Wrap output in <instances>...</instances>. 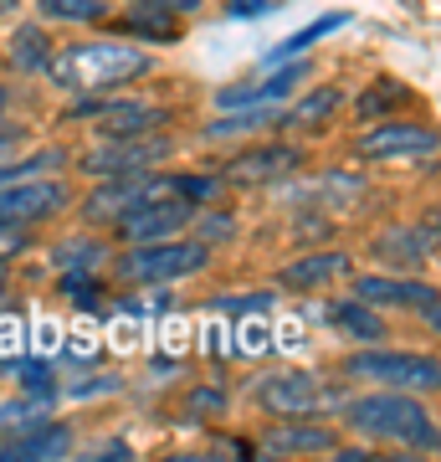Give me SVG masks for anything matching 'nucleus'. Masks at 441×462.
Wrapping results in <instances>:
<instances>
[{
  "label": "nucleus",
  "instance_id": "nucleus-9",
  "mask_svg": "<svg viewBox=\"0 0 441 462\" xmlns=\"http://www.w3.org/2000/svg\"><path fill=\"white\" fill-rule=\"evenodd\" d=\"M262 411L267 416H308L324 406V385L313 370H288V375H272L267 385L257 391Z\"/></svg>",
  "mask_w": 441,
  "mask_h": 462
},
{
  "label": "nucleus",
  "instance_id": "nucleus-25",
  "mask_svg": "<svg viewBox=\"0 0 441 462\" xmlns=\"http://www.w3.org/2000/svg\"><path fill=\"white\" fill-rule=\"evenodd\" d=\"M139 11H164V16H196L206 0H133Z\"/></svg>",
  "mask_w": 441,
  "mask_h": 462
},
{
  "label": "nucleus",
  "instance_id": "nucleus-31",
  "mask_svg": "<svg viewBox=\"0 0 441 462\" xmlns=\"http://www.w3.org/2000/svg\"><path fill=\"white\" fill-rule=\"evenodd\" d=\"M5 103H11V93H5V88H0V114H5Z\"/></svg>",
  "mask_w": 441,
  "mask_h": 462
},
{
  "label": "nucleus",
  "instance_id": "nucleus-18",
  "mask_svg": "<svg viewBox=\"0 0 441 462\" xmlns=\"http://www.w3.org/2000/svg\"><path fill=\"white\" fill-rule=\"evenodd\" d=\"M339 108H344V93H339V88H308V93L293 103L288 124H293V129L318 134V129H328V118L339 114Z\"/></svg>",
  "mask_w": 441,
  "mask_h": 462
},
{
  "label": "nucleus",
  "instance_id": "nucleus-27",
  "mask_svg": "<svg viewBox=\"0 0 441 462\" xmlns=\"http://www.w3.org/2000/svg\"><path fill=\"white\" fill-rule=\"evenodd\" d=\"M221 406H226L221 391H200V396L190 401V421H206V411H221Z\"/></svg>",
  "mask_w": 441,
  "mask_h": 462
},
{
  "label": "nucleus",
  "instance_id": "nucleus-20",
  "mask_svg": "<svg viewBox=\"0 0 441 462\" xmlns=\"http://www.w3.org/2000/svg\"><path fill=\"white\" fill-rule=\"evenodd\" d=\"M11 57H16V67H47L51 62V36L41 32V26H21L16 42H11Z\"/></svg>",
  "mask_w": 441,
  "mask_h": 462
},
{
  "label": "nucleus",
  "instance_id": "nucleus-3",
  "mask_svg": "<svg viewBox=\"0 0 441 462\" xmlns=\"http://www.w3.org/2000/svg\"><path fill=\"white\" fill-rule=\"evenodd\" d=\"M211 263L206 242H185V236H164V242H133V252H124L114 263V273L124 282H175L196 278Z\"/></svg>",
  "mask_w": 441,
  "mask_h": 462
},
{
  "label": "nucleus",
  "instance_id": "nucleus-19",
  "mask_svg": "<svg viewBox=\"0 0 441 462\" xmlns=\"http://www.w3.org/2000/svg\"><path fill=\"white\" fill-rule=\"evenodd\" d=\"M328 319H334V329H344L349 339H364V345L385 339V324H380V314L370 309V303H360V298H349V303H334V309H328Z\"/></svg>",
  "mask_w": 441,
  "mask_h": 462
},
{
  "label": "nucleus",
  "instance_id": "nucleus-14",
  "mask_svg": "<svg viewBox=\"0 0 441 462\" xmlns=\"http://www.w3.org/2000/svg\"><path fill=\"white\" fill-rule=\"evenodd\" d=\"M339 278H349V252H313V257H298L293 267L278 273L282 288H298V293L328 288V282H339Z\"/></svg>",
  "mask_w": 441,
  "mask_h": 462
},
{
  "label": "nucleus",
  "instance_id": "nucleus-28",
  "mask_svg": "<svg viewBox=\"0 0 441 462\" xmlns=\"http://www.w3.org/2000/svg\"><path fill=\"white\" fill-rule=\"evenodd\" d=\"M242 349L246 355H262L267 349V324H242Z\"/></svg>",
  "mask_w": 441,
  "mask_h": 462
},
{
  "label": "nucleus",
  "instance_id": "nucleus-30",
  "mask_svg": "<svg viewBox=\"0 0 441 462\" xmlns=\"http://www.w3.org/2000/svg\"><path fill=\"white\" fill-rule=\"evenodd\" d=\"M21 0H0V16H11V11H16Z\"/></svg>",
  "mask_w": 441,
  "mask_h": 462
},
{
  "label": "nucleus",
  "instance_id": "nucleus-10",
  "mask_svg": "<svg viewBox=\"0 0 441 462\" xmlns=\"http://www.w3.org/2000/svg\"><path fill=\"white\" fill-rule=\"evenodd\" d=\"M308 72H313L308 62H282L267 83H231V88H221L216 103H221V108H257V103H278V98H288Z\"/></svg>",
  "mask_w": 441,
  "mask_h": 462
},
{
  "label": "nucleus",
  "instance_id": "nucleus-22",
  "mask_svg": "<svg viewBox=\"0 0 441 462\" xmlns=\"http://www.w3.org/2000/svg\"><path fill=\"white\" fill-rule=\"evenodd\" d=\"M344 21H349V16H324V21H313L308 32H298V36H288V42H282V47L272 51V62H282V57H298V51L308 47V42H318V36H328V32H339Z\"/></svg>",
  "mask_w": 441,
  "mask_h": 462
},
{
  "label": "nucleus",
  "instance_id": "nucleus-13",
  "mask_svg": "<svg viewBox=\"0 0 441 462\" xmlns=\"http://www.w3.org/2000/svg\"><path fill=\"white\" fill-rule=\"evenodd\" d=\"M82 118H98V134H149L164 124V108L154 103H93V108H78Z\"/></svg>",
  "mask_w": 441,
  "mask_h": 462
},
{
  "label": "nucleus",
  "instance_id": "nucleus-15",
  "mask_svg": "<svg viewBox=\"0 0 441 462\" xmlns=\"http://www.w3.org/2000/svg\"><path fill=\"white\" fill-rule=\"evenodd\" d=\"M72 452V431L57 421H41V427H32V431H16V437H5L0 442V462H11V457H21V462H32V457H67Z\"/></svg>",
  "mask_w": 441,
  "mask_h": 462
},
{
  "label": "nucleus",
  "instance_id": "nucleus-7",
  "mask_svg": "<svg viewBox=\"0 0 441 462\" xmlns=\"http://www.w3.org/2000/svg\"><path fill=\"white\" fill-rule=\"evenodd\" d=\"M360 160H421L436 149V129L431 124H416V118H400V124H380V129L360 134Z\"/></svg>",
  "mask_w": 441,
  "mask_h": 462
},
{
  "label": "nucleus",
  "instance_id": "nucleus-5",
  "mask_svg": "<svg viewBox=\"0 0 441 462\" xmlns=\"http://www.w3.org/2000/svg\"><path fill=\"white\" fill-rule=\"evenodd\" d=\"M170 139H154V134H114L103 149H87L82 154V170L87 175H133V170H154L170 154Z\"/></svg>",
  "mask_w": 441,
  "mask_h": 462
},
{
  "label": "nucleus",
  "instance_id": "nucleus-12",
  "mask_svg": "<svg viewBox=\"0 0 441 462\" xmlns=\"http://www.w3.org/2000/svg\"><path fill=\"white\" fill-rule=\"evenodd\" d=\"M257 447L267 452V457H293V452H334L339 437H334L328 427H303L298 416H282V427L262 431Z\"/></svg>",
  "mask_w": 441,
  "mask_h": 462
},
{
  "label": "nucleus",
  "instance_id": "nucleus-16",
  "mask_svg": "<svg viewBox=\"0 0 441 462\" xmlns=\"http://www.w3.org/2000/svg\"><path fill=\"white\" fill-rule=\"evenodd\" d=\"M282 170H298V149L267 144V149H246V154H236V160L226 165V175L231 180H242V185H257V180L282 175Z\"/></svg>",
  "mask_w": 441,
  "mask_h": 462
},
{
  "label": "nucleus",
  "instance_id": "nucleus-2",
  "mask_svg": "<svg viewBox=\"0 0 441 462\" xmlns=\"http://www.w3.org/2000/svg\"><path fill=\"white\" fill-rule=\"evenodd\" d=\"M344 421L349 431H360L370 442H406V447H436V427H431V411L421 401L400 396V391H385L380 385L375 396H360L344 406Z\"/></svg>",
  "mask_w": 441,
  "mask_h": 462
},
{
  "label": "nucleus",
  "instance_id": "nucleus-26",
  "mask_svg": "<svg viewBox=\"0 0 441 462\" xmlns=\"http://www.w3.org/2000/svg\"><path fill=\"white\" fill-rule=\"evenodd\" d=\"M21 149H26V134L21 129H0V170H11V160H16Z\"/></svg>",
  "mask_w": 441,
  "mask_h": 462
},
{
  "label": "nucleus",
  "instance_id": "nucleus-29",
  "mask_svg": "<svg viewBox=\"0 0 441 462\" xmlns=\"http://www.w3.org/2000/svg\"><path fill=\"white\" fill-rule=\"evenodd\" d=\"M272 0H231V16H267Z\"/></svg>",
  "mask_w": 441,
  "mask_h": 462
},
{
  "label": "nucleus",
  "instance_id": "nucleus-17",
  "mask_svg": "<svg viewBox=\"0 0 441 462\" xmlns=\"http://www.w3.org/2000/svg\"><path fill=\"white\" fill-rule=\"evenodd\" d=\"M436 247V226H410V231H385L375 242V257L385 263H400V267H421Z\"/></svg>",
  "mask_w": 441,
  "mask_h": 462
},
{
  "label": "nucleus",
  "instance_id": "nucleus-1",
  "mask_svg": "<svg viewBox=\"0 0 441 462\" xmlns=\"http://www.w3.org/2000/svg\"><path fill=\"white\" fill-rule=\"evenodd\" d=\"M154 57L133 42H114V36H93V42H72L62 47L57 57L47 62L51 83L57 88H72V93H103V88H118V83H133L144 78Z\"/></svg>",
  "mask_w": 441,
  "mask_h": 462
},
{
  "label": "nucleus",
  "instance_id": "nucleus-4",
  "mask_svg": "<svg viewBox=\"0 0 441 462\" xmlns=\"http://www.w3.org/2000/svg\"><path fill=\"white\" fill-rule=\"evenodd\" d=\"M344 375L385 385V391H436V360L431 355H395V349H364L349 355Z\"/></svg>",
  "mask_w": 441,
  "mask_h": 462
},
{
  "label": "nucleus",
  "instance_id": "nucleus-6",
  "mask_svg": "<svg viewBox=\"0 0 441 462\" xmlns=\"http://www.w3.org/2000/svg\"><path fill=\"white\" fill-rule=\"evenodd\" d=\"M72 200L62 180H0V221L5 226H32V221H47Z\"/></svg>",
  "mask_w": 441,
  "mask_h": 462
},
{
  "label": "nucleus",
  "instance_id": "nucleus-32",
  "mask_svg": "<svg viewBox=\"0 0 441 462\" xmlns=\"http://www.w3.org/2000/svg\"><path fill=\"white\" fill-rule=\"evenodd\" d=\"M0 293H5V273H0Z\"/></svg>",
  "mask_w": 441,
  "mask_h": 462
},
{
  "label": "nucleus",
  "instance_id": "nucleus-23",
  "mask_svg": "<svg viewBox=\"0 0 441 462\" xmlns=\"http://www.w3.org/2000/svg\"><path fill=\"white\" fill-rule=\"evenodd\" d=\"M41 11H47L51 21H98L103 0H41Z\"/></svg>",
  "mask_w": 441,
  "mask_h": 462
},
{
  "label": "nucleus",
  "instance_id": "nucleus-24",
  "mask_svg": "<svg viewBox=\"0 0 441 462\" xmlns=\"http://www.w3.org/2000/svg\"><path fill=\"white\" fill-rule=\"evenodd\" d=\"M26 247H32L26 226H5V221H0V267H5V263H16V257H21Z\"/></svg>",
  "mask_w": 441,
  "mask_h": 462
},
{
  "label": "nucleus",
  "instance_id": "nucleus-11",
  "mask_svg": "<svg viewBox=\"0 0 441 462\" xmlns=\"http://www.w3.org/2000/svg\"><path fill=\"white\" fill-rule=\"evenodd\" d=\"M354 298L370 303V309H390V303H410V309H426L436 319V293L426 282H406V278H354Z\"/></svg>",
  "mask_w": 441,
  "mask_h": 462
},
{
  "label": "nucleus",
  "instance_id": "nucleus-8",
  "mask_svg": "<svg viewBox=\"0 0 441 462\" xmlns=\"http://www.w3.org/2000/svg\"><path fill=\"white\" fill-rule=\"evenodd\" d=\"M190 221H196L190 200H149V206L118 216V236L124 242H164V236H180Z\"/></svg>",
  "mask_w": 441,
  "mask_h": 462
},
{
  "label": "nucleus",
  "instance_id": "nucleus-21",
  "mask_svg": "<svg viewBox=\"0 0 441 462\" xmlns=\"http://www.w3.org/2000/svg\"><path fill=\"white\" fill-rule=\"evenodd\" d=\"M272 103H257V108H242V114H231V118H216L211 129V139H231V134H246V129H262V124H272Z\"/></svg>",
  "mask_w": 441,
  "mask_h": 462
}]
</instances>
